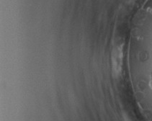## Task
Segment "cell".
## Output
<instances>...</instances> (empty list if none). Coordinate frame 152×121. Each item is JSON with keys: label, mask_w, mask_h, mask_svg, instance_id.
Masks as SVG:
<instances>
[{"label": "cell", "mask_w": 152, "mask_h": 121, "mask_svg": "<svg viewBox=\"0 0 152 121\" xmlns=\"http://www.w3.org/2000/svg\"><path fill=\"white\" fill-rule=\"evenodd\" d=\"M150 86H151V89H152V79L151 80V81H150Z\"/></svg>", "instance_id": "obj_1"}]
</instances>
